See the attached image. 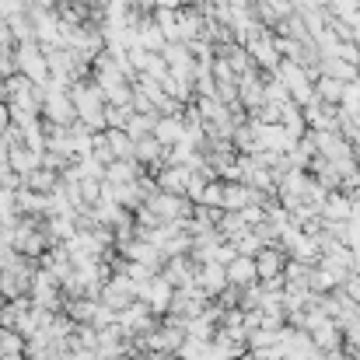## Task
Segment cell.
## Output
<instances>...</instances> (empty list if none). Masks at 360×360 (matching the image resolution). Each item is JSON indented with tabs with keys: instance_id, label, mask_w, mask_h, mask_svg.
<instances>
[{
	"instance_id": "1",
	"label": "cell",
	"mask_w": 360,
	"mask_h": 360,
	"mask_svg": "<svg viewBox=\"0 0 360 360\" xmlns=\"http://www.w3.org/2000/svg\"><path fill=\"white\" fill-rule=\"evenodd\" d=\"M252 259H255V276H259V280H266V276H280V273H283V262H287L283 248H276V245H262Z\"/></svg>"
},
{
	"instance_id": "2",
	"label": "cell",
	"mask_w": 360,
	"mask_h": 360,
	"mask_svg": "<svg viewBox=\"0 0 360 360\" xmlns=\"http://www.w3.org/2000/svg\"><path fill=\"white\" fill-rule=\"evenodd\" d=\"M196 287H203L207 290V297H214V294H221V290H228L231 283H228V273H224V266L221 262H207V266H200L196 269V280H193Z\"/></svg>"
},
{
	"instance_id": "3",
	"label": "cell",
	"mask_w": 360,
	"mask_h": 360,
	"mask_svg": "<svg viewBox=\"0 0 360 360\" xmlns=\"http://www.w3.org/2000/svg\"><path fill=\"white\" fill-rule=\"evenodd\" d=\"M224 273H228V283H231V287H248V283L259 280L252 255H235L231 262H224Z\"/></svg>"
},
{
	"instance_id": "4",
	"label": "cell",
	"mask_w": 360,
	"mask_h": 360,
	"mask_svg": "<svg viewBox=\"0 0 360 360\" xmlns=\"http://www.w3.org/2000/svg\"><path fill=\"white\" fill-rule=\"evenodd\" d=\"M179 136H182V129H179V122H158V140H168V143H172V140H179Z\"/></svg>"
},
{
	"instance_id": "5",
	"label": "cell",
	"mask_w": 360,
	"mask_h": 360,
	"mask_svg": "<svg viewBox=\"0 0 360 360\" xmlns=\"http://www.w3.org/2000/svg\"><path fill=\"white\" fill-rule=\"evenodd\" d=\"M322 95H329V98H340V95H343V88H340L336 81H322Z\"/></svg>"
},
{
	"instance_id": "6",
	"label": "cell",
	"mask_w": 360,
	"mask_h": 360,
	"mask_svg": "<svg viewBox=\"0 0 360 360\" xmlns=\"http://www.w3.org/2000/svg\"><path fill=\"white\" fill-rule=\"evenodd\" d=\"M0 322H4V304H0Z\"/></svg>"
}]
</instances>
